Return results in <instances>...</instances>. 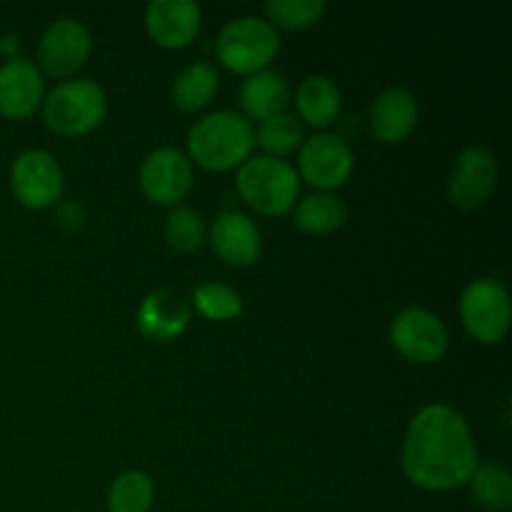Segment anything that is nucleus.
I'll return each mask as SVG.
<instances>
[{"instance_id":"nucleus-1","label":"nucleus","mask_w":512,"mask_h":512,"mask_svg":"<svg viewBox=\"0 0 512 512\" xmlns=\"http://www.w3.org/2000/svg\"><path fill=\"white\" fill-rule=\"evenodd\" d=\"M478 448L468 423L445 403L425 405L410 423L403 448L408 480L425 490H453L470 483Z\"/></svg>"},{"instance_id":"nucleus-2","label":"nucleus","mask_w":512,"mask_h":512,"mask_svg":"<svg viewBox=\"0 0 512 512\" xmlns=\"http://www.w3.org/2000/svg\"><path fill=\"white\" fill-rule=\"evenodd\" d=\"M255 145L253 125L233 110H218L190 128L188 150L208 170H230L250 158Z\"/></svg>"},{"instance_id":"nucleus-3","label":"nucleus","mask_w":512,"mask_h":512,"mask_svg":"<svg viewBox=\"0 0 512 512\" xmlns=\"http://www.w3.org/2000/svg\"><path fill=\"white\" fill-rule=\"evenodd\" d=\"M298 190V170L273 155H253L238 170V193L263 215H280L293 208Z\"/></svg>"},{"instance_id":"nucleus-4","label":"nucleus","mask_w":512,"mask_h":512,"mask_svg":"<svg viewBox=\"0 0 512 512\" xmlns=\"http://www.w3.org/2000/svg\"><path fill=\"white\" fill-rule=\"evenodd\" d=\"M105 115V93L95 80L73 78L55 85L43 98V120L60 135H83Z\"/></svg>"},{"instance_id":"nucleus-5","label":"nucleus","mask_w":512,"mask_h":512,"mask_svg":"<svg viewBox=\"0 0 512 512\" xmlns=\"http://www.w3.org/2000/svg\"><path fill=\"white\" fill-rule=\"evenodd\" d=\"M280 38L273 23L255 15H245V18L230 20L218 35V58L225 68L235 70V73L253 75L258 70L268 68L270 60L278 55Z\"/></svg>"},{"instance_id":"nucleus-6","label":"nucleus","mask_w":512,"mask_h":512,"mask_svg":"<svg viewBox=\"0 0 512 512\" xmlns=\"http://www.w3.org/2000/svg\"><path fill=\"white\" fill-rule=\"evenodd\" d=\"M460 318L465 330L480 343H498L510 328V295L503 283L478 278L460 295Z\"/></svg>"},{"instance_id":"nucleus-7","label":"nucleus","mask_w":512,"mask_h":512,"mask_svg":"<svg viewBox=\"0 0 512 512\" xmlns=\"http://www.w3.org/2000/svg\"><path fill=\"white\" fill-rule=\"evenodd\" d=\"M10 188L25 208H50L63 195V168L48 150H23L10 168Z\"/></svg>"},{"instance_id":"nucleus-8","label":"nucleus","mask_w":512,"mask_h":512,"mask_svg":"<svg viewBox=\"0 0 512 512\" xmlns=\"http://www.w3.org/2000/svg\"><path fill=\"white\" fill-rule=\"evenodd\" d=\"M390 340L403 358L413 363H435L448 350V330L443 320L425 308L400 310L390 325Z\"/></svg>"},{"instance_id":"nucleus-9","label":"nucleus","mask_w":512,"mask_h":512,"mask_svg":"<svg viewBox=\"0 0 512 512\" xmlns=\"http://www.w3.org/2000/svg\"><path fill=\"white\" fill-rule=\"evenodd\" d=\"M140 190L158 205H173L193 188V165L178 148H155L140 163Z\"/></svg>"},{"instance_id":"nucleus-10","label":"nucleus","mask_w":512,"mask_h":512,"mask_svg":"<svg viewBox=\"0 0 512 512\" xmlns=\"http://www.w3.org/2000/svg\"><path fill=\"white\" fill-rule=\"evenodd\" d=\"M298 168L310 185L330 193L353 173V150L343 135L315 133L300 148Z\"/></svg>"},{"instance_id":"nucleus-11","label":"nucleus","mask_w":512,"mask_h":512,"mask_svg":"<svg viewBox=\"0 0 512 512\" xmlns=\"http://www.w3.org/2000/svg\"><path fill=\"white\" fill-rule=\"evenodd\" d=\"M498 185V158L483 145H470L458 155L448 178V195L458 208L473 210L493 195Z\"/></svg>"},{"instance_id":"nucleus-12","label":"nucleus","mask_w":512,"mask_h":512,"mask_svg":"<svg viewBox=\"0 0 512 512\" xmlns=\"http://www.w3.org/2000/svg\"><path fill=\"white\" fill-rule=\"evenodd\" d=\"M93 38L88 25L75 18H60L43 33L38 43V60L50 75H73L88 60Z\"/></svg>"},{"instance_id":"nucleus-13","label":"nucleus","mask_w":512,"mask_h":512,"mask_svg":"<svg viewBox=\"0 0 512 512\" xmlns=\"http://www.w3.org/2000/svg\"><path fill=\"white\" fill-rule=\"evenodd\" d=\"M210 243L218 258L233 268H248L260 258V250H263L258 225L238 210H223L213 220Z\"/></svg>"},{"instance_id":"nucleus-14","label":"nucleus","mask_w":512,"mask_h":512,"mask_svg":"<svg viewBox=\"0 0 512 512\" xmlns=\"http://www.w3.org/2000/svg\"><path fill=\"white\" fill-rule=\"evenodd\" d=\"M145 28L163 48H183L200 30V5L195 0H153L145 8Z\"/></svg>"},{"instance_id":"nucleus-15","label":"nucleus","mask_w":512,"mask_h":512,"mask_svg":"<svg viewBox=\"0 0 512 512\" xmlns=\"http://www.w3.org/2000/svg\"><path fill=\"white\" fill-rule=\"evenodd\" d=\"M193 305L178 290L160 288L143 298L138 308V328L150 340H173L188 328Z\"/></svg>"},{"instance_id":"nucleus-16","label":"nucleus","mask_w":512,"mask_h":512,"mask_svg":"<svg viewBox=\"0 0 512 512\" xmlns=\"http://www.w3.org/2000/svg\"><path fill=\"white\" fill-rule=\"evenodd\" d=\"M43 100V75L25 58H8L0 65V113L28 118Z\"/></svg>"},{"instance_id":"nucleus-17","label":"nucleus","mask_w":512,"mask_h":512,"mask_svg":"<svg viewBox=\"0 0 512 512\" xmlns=\"http://www.w3.org/2000/svg\"><path fill=\"white\" fill-rule=\"evenodd\" d=\"M418 123V100L408 88L383 90L370 105V130L380 143H400Z\"/></svg>"},{"instance_id":"nucleus-18","label":"nucleus","mask_w":512,"mask_h":512,"mask_svg":"<svg viewBox=\"0 0 512 512\" xmlns=\"http://www.w3.org/2000/svg\"><path fill=\"white\" fill-rule=\"evenodd\" d=\"M288 83L278 70H258V73L248 75L240 85V105L248 113V118L265 120L270 115L283 113L285 103H288Z\"/></svg>"},{"instance_id":"nucleus-19","label":"nucleus","mask_w":512,"mask_h":512,"mask_svg":"<svg viewBox=\"0 0 512 512\" xmlns=\"http://www.w3.org/2000/svg\"><path fill=\"white\" fill-rule=\"evenodd\" d=\"M295 105L305 123L323 128L330 125L340 113V90L325 75H310L295 90Z\"/></svg>"},{"instance_id":"nucleus-20","label":"nucleus","mask_w":512,"mask_h":512,"mask_svg":"<svg viewBox=\"0 0 512 512\" xmlns=\"http://www.w3.org/2000/svg\"><path fill=\"white\" fill-rule=\"evenodd\" d=\"M218 90V70L213 68L205 60H198V63H190L175 75L173 88H170V98L178 105L180 110H193L205 108L210 103V98Z\"/></svg>"},{"instance_id":"nucleus-21","label":"nucleus","mask_w":512,"mask_h":512,"mask_svg":"<svg viewBox=\"0 0 512 512\" xmlns=\"http://www.w3.org/2000/svg\"><path fill=\"white\" fill-rule=\"evenodd\" d=\"M345 218H348V208H345L343 198L328 193V190L310 193L293 210V223L315 235L333 233L345 223Z\"/></svg>"},{"instance_id":"nucleus-22","label":"nucleus","mask_w":512,"mask_h":512,"mask_svg":"<svg viewBox=\"0 0 512 512\" xmlns=\"http://www.w3.org/2000/svg\"><path fill=\"white\" fill-rule=\"evenodd\" d=\"M153 480L140 470L118 475L108 490V512H148L153 508Z\"/></svg>"},{"instance_id":"nucleus-23","label":"nucleus","mask_w":512,"mask_h":512,"mask_svg":"<svg viewBox=\"0 0 512 512\" xmlns=\"http://www.w3.org/2000/svg\"><path fill=\"white\" fill-rule=\"evenodd\" d=\"M473 483V498L483 508L493 512H508L512 505V475L508 468L498 463L478 465L470 478Z\"/></svg>"},{"instance_id":"nucleus-24","label":"nucleus","mask_w":512,"mask_h":512,"mask_svg":"<svg viewBox=\"0 0 512 512\" xmlns=\"http://www.w3.org/2000/svg\"><path fill=\"white\" fill-rule=\"evenodd\" d=\"M255 143L263 150H268L273 158L275 155L290 153V150H295L303 143V125H300L298 118L288 113L270 115V118L260 120Z\"/></svg>"},{"instance_id":"nucleus-25","label":"nucleus","mask_w":512,"mask_h":512,"mask_svg":"<svg viewBox=\"0 0 512 512\" xmlns=\"http://www.w3.org/2000/svg\"><path fill=\"white\" fill-rule=\"evenodd\" d=\"M165 240L178 253H193L205 240V220L193 208H173V213L165 218Z\"/></svg>"},{"instance_id":"nucleus-26","label":"nucleus","mask_w":512,"mask_h":512,"mask_svg":"<svg viewBox=\"0 0 512 512\" xmlns=\"http://www.w3.org/2000/svg\"><path fill=\"white\" fill-rule=\"evenodd\" d=\"M193 305L210 320H235L243 313V298L220 283H200L193 293Z\"/></svg>"},{"instance_id":"nucleus-27","label":"nucleus","mask_w":512,"mask_h":512,"mask_svg":"<svg viewBox=\"0 0 512 512\" xmlns=\"http://www.w3.org/2000/svg\"><path fill=\"white\" fill-rule=\"evenodd\" d=\"M270 18L285 28H308L323 15V0H270L265 5Z\"/></svg>"},{"instance_id":"nucleus-28","label":"nucleus","mask_w":512,"mask_h":512,"mask_svg":"<svg viewBox=\"0 0 512 512\" xmlns=\"http://www.w3.org/2000/svg\"><path fill=\"white\" fill-rule=\"evenodd\" d=\"M58 220L68 228H78L83 223V208L78 203H63L58 208Z\"/></svg>"}]
</instances>
